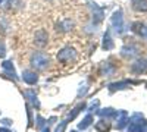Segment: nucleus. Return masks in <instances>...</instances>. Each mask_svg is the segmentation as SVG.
<instances>
[{"label":"nucleus","mask_w":147,"mask_h":132,"mask_svg":"<svg viewBox=\"0 0 147 132\" xmlns=\"http://www.w3.org/2000/svg\"><path fill=\"white\" fill-rule=\"evenodd\" d=\"M147 129V121L143 115L136 113L131 119H128V132H146Z\"/></svg>","instance_id":"nucleus-1"},{"label":"nucleus","mask_w":147,"mask_h":132,"mask_svg":"<svg viewBox=\"0 0 147 132\" xmlns=\"http://www.w3.org/2000/svg\"><path fill=\"white\" fill-rule=\"evenodd\" d=\"M31 66L37 70H44L49 63H50V59H49V56L43 52H35L32 56H31Z\"/></svg>","instance_id":"nucleus-2"},{"label":"nucleus","mask_w":147,"mask_h":132,"mask_svg":"<svg viewBox=\"0 0 147 132\" xmlns=\"http://www.w3.org/2000/svg\"><path fill=\"white\" fill-rule=\"evenodd\" d=\"M77 59V53L74 49H71V47H65V49H62L59 53H57V60L62 62V63H71Z\"/></svg>","instance_id":"nucleus-3"},{"label":"nucleus","mask_w":147,"mask_h":132,"mask_svg":"<svg viewBox=\"0 0 147 132\" xmlns=\"http://www.w3.org/2000/svg\"><path fill=\"white\" fill-rule=\"evenodd\" d=\"M112 25L118 34H122L125 31V23H124V16H122V10H116L112 16Z\"/></svg>","instance_id":"nucleus-4"},{"label":"nucleus","mask_w":147,"mask_h":132,"mask_svg":"<svg viewBox=\"0 0 147 132\" xmlns=\"http://www.w3.org/2000/svg\"><path fill=\"white\" fill-rule=\"evenodd\" d=\"M49 41V34L44 29H38L34 35V43L38 46V47H44Z\"/></svg>","instance_id":"nucleus-5"},{"label":"nucleus","mask_w":147,"mask_h":132,"mask_svg":"<svg viewBox=\"0 0 147 132\" xmlns=\"http://www.w3.org/2000/svg\"><path fill=\"white\" fill-rule=\"evenodd\" d=\"M22 79H24V82H27L28 85H34V84L38 81V75H37L35 72H32V70H24Z\"/></svg>","instance_id":"nucleus-6"},{"label":"nucleus","mask_w":147,"mask_h":132,"mask_svg":"<svg viewBox=\"0 0 147 132\" xmlns=\"http://www.w3.org/2000/svg\"><path fill=\"white\" fill-rule=\"evenodd\" d=\"M132 31L137 32L140 37H143V38L147 40V25L140 23V22H136V23H132Z\"/></svg>","instance_id":"nucleus-7"},{"label":"nucleus","mask_w":147,"mask_h":132,"mask_svg":"<svg viewBox=\"0 0 147 132\" xmlns=\"http://www.w3.org/2000/svg\"><path fill=\"white\" fill-rule=\"evenodd\" d=\"M118 123H116V128L118 129H124L125 126H127V123H128V113L125 112V110H121L119 113H118Z\"/></svg>","instance_id":"nucleus-8"},{"label":"nucleus","mask_w":147,"mask_h":132,"mask_svg":"<svg viewBox=\"0 0 147 132\" xmlns=\"http://www.w3.org/2000/svg\"><path fill=\"white\" fill-rule=\"evenodd\" d=\"M132 9L137 12H147V0H132Z\"/></svg>","instance_id":"nucleus-9"},{"label":"nucleus","mask_w":147,"mask_h":132,"mask_svg":"<svg viewBox=\"0 0 147 132\" xmlns=\"http://www.w3.org/2000/svg\"><path fill=\"white\" fill-rule=\"evenodd\" d=\"M72 27H74V22L71 21V19H66V21H63V22H60V23H57V31H60V32H68V31H71L72 29Z\"/></svg>","instance_id":"nucleus-10"},{"label":"nucleus","mask_w":147,"mask_h":132,"mask_svg":"<svg viewBox=\"0 0 147 132\" xmlns=\"http://www.w3.org/2000/svg\"><path fill=\"white\" fill-rule=\"evenodd\" d=\"M146 68H147V63L144 60H138V62L131 65V70L134 72V74H141V72L146 70Z\"/></svg>","instance_id":"nucleus-11"},{"label":"nucleus","mask_w":147,"mask_h":132,"mask_svg":"<svg viewBox=\"0 0 147 132\" xmlns=\"http://www.w3.org/2000/svg\"><path fill=\"white\" fill-rule=\"evenodd\" d=\"M137 49L134 46H125V47H122V56H125V57H134V56H137Z\"/></svg>","instance_id":"nucleus-12"},{"label":"nucleus","mask_w":147,"mask_h":132,"mask_svg":"<svg viewBox=\"0 0 147 132\" xmlns=\"http://www.w3.org/2000/svg\"><path fill=\"white\" fill-rule=\"evenodd\" d=\"M103 49L105 50L113 49V40H112V37H110V31H107L105 34V37H103Z\"/></svg>","instance_id":"nucleus-13"},{"label":"nucleus","mask_w":147,"mask_h":132,"mask_svg":"<svg viewBox=\"0 0 147 132\" xmlns=\"http://www.w3.org/2000/svg\"><path fill=\"white\" fill-rule=\"evenodd\" d=\"M22 5H24V0H7L6 2V9L16 10V9L22 7Z\"/></svg>","instance_id":"nucleus-14"},{"label":"nucleus","mask_w":147,"mask_h":132,"mask_svg":"<svg viewBox=\"0 0 147 132\" xmlns=\"http://www.w3.org/2000/svg\"><path fill=\"white\" fill-rule=\"evenodd\" d=\"M115 72V68L110 65V63H103L102 65V75H105V76H110Z\"/></svg>","instance_id":"nucleus-15"},{"label":"nucleus","mask_w":147,"mask_h":132,"mask_svg":"<svg viewBox=\"0 0 147 132\" xmlns=\"http://www.w3.org/2000/svg\"><path fill=\"white\" fill-rule=\"evenodd\" d=\"M96 129L99 131V132H107L110 129V125L106 121H99V122H97V125H96Z\"/></svg>","instance_id":"nucleus-16"},{"label":"nucleus","mask_w":147,"mask_h":132,"mask_svg":"<svg viewBox=\"0 0 147 132\" xmlns=\"http://www.w3.org/2000/svg\"><path fill=\"white\" fill-rule=\"evenodd\" d=\"M3 69L5 70H7L9 72V74L12 75V76H13V79H16V75H15V69H13V65H12L10 62H3Z\"/></svg>","instance_id":"nucleus-17"},{"label":"nucleus","mask_w":147,"mask_h":132,"mask_svg":"<svg viewBox=\"0 0 147 132\" xmlns=\"http://www.w3.org/2000/svg\"><path fill=\"white\" fill-rule=\"evenodd\" d=\"M91 121H93V116H91V115H87V117H85L84 121L80 123V128H81V129H85V128L91 123Z\"/></svg>","instance_id":"nucleus-18"},{"label":"nucleus","mask_w":147,"mask_h":132,"mask_svg":"<svg viewBox=\"0 0 147 132\" xmlns=\"http://www.w3.org/2000/svg\"><path fill=\"white\" fill-rule=\"evenodd\" d=\"M6 54V47H5V43L0 40V57H5Z\"/></svg>","instance_id":"nucleus-19"},{"label":"nucleus","mask_w":147,"mask_h":132,"mask_svg":"<svg viewBox=\"0 0 147 132\" xmlns=\"http://www.w3.org/2000/svg\"><path fill=\"white\" fill-rule=\"evenodd\" d=\"M0 132H10V131H7V129H0Z\"/></svg>","instance_id":"nucleus-20"},{"label":"nucleus","mask_w":147,"mask_h":132,"mask_svg":"<svg viewBox=\"0 0 147 132\" xmlns=\"http://www.w3.org/2000/svg\"><path fill=\"white\" fill-rule=\"evenodd\" d=\"M2 2H3V0H0V3H2Z\"/></svg>","instance_id":"nucleus-21"},{"label":"nucleus","mask_w":147,"mask_h":132,"mask_svg":"<svg viewBox=\"0 0 147 132\" xmlns=\"http://www.w3.org/2000/svg\"><path fill=\"white\" fill-rule=\"evenodd\" d=\"M72 132H75V131H72Z\"/></svg>","instance_id":"nucleus-22"}]
</instances>
